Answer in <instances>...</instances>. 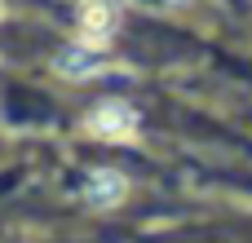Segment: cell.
<instances>
[{"label":"cell","mask_w":252,"mask_h":243,"mask_svg":"<svg viewBox=\"0 0 252 243\" xmlns=\"http://www.w3.org/2000/svg\"><path fill=\"white\" fill-rule=\"evenodd\" d=\"M133 124H137V115H133L124 102H102V106H93V115H89V128L102 133V137H124V133H133Z\"/></svg>","instance_id":"obj_2"},{"label":"cell","mask_w":252,"mask_h":243,"mask_svg":"<svg viewBox=\"0 0 252 243\" xmlns=\"http://www.w3.org/2000/svg\"><path fill=\"white\" fill-rule=\"evenodd\" d=\"M89 199L102 204V208L120 204V199H124V177H120V173H93V182H89Z\"/></svg>","instance_id":"obj_4"},{"label":"cell","mask_w":252,"mask_h":243,"mask_svg":"<svg viewBox=\"0 0 252 243\" xmlns=\"http://www.w3.org/2000/svg\"><path fill=\"white\" fill-rule=\"evenodd\" d=\"M115 31V4L111 0H84L80 4V40L97 49V40H106Z\"/></svg>","instance_id":"obj_1"},{"label":"cell","mask_w":252,"mask_h":243,"mask_svg":"<svg viewBox=\"0 0 252 243\" xmlns=\"http://www.w3.org/2000/svg\"><path fill=\"white\" fill-rule=\"evenodd\" d=\"M0 13H4V9H0Z\"/></svg>","instance_id":"obj_6"},{"label":"cell","mask_w":252,"mask_h":243,"mask_svg":"<svg viewBox=\"0 0 252 243\" xmlns=\"http://www.w3.org/2000/svg\"><path fill=\"white\" fill-rule=\"evenodd\" d=\"M133 4H142V9H155V13H159V9H173L177 0H133Z\"/></svg>","instance_id":"obj_5"},{"label":"cell","mask_w":252,"mask_h":243,"mask_svg":"<svg viewBox=\"0 0 252 243\" xmlns=\"http://www.w3.org/2000/svg\"><path fill=\"white\" fill-rule=\"evenodd\" d=\"M58 71H66V75H75V80H84V75H93L97 71V49L93 44H66V53H58Z\"/></svg>","instance_id":"obj_3"}]
</instances>
